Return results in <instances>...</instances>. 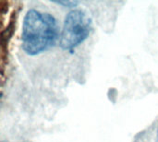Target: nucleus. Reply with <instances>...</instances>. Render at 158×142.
Wrapping results in <instances>:
<instances>
[{"instance_id":"3","label":"nucleus","mask_w":158,"mask_h":142,"mask_svg":"<svg viewBox=\"0 0 158 142\" xmlns=\"http://www.w3.org/2000/svg\"><path fill=\"white\" fill-rule=\"evenodd\" d=\"M54 4H56L58 6H62L64 7H68V8H70L71 9H74V8H77V6H79L80 2L78 1H69V0H64V1H55L53 2Z\"/></svg>"},{"instance_id":"1","label":"nucleus","mask_w":158,"mask_h":142,"mask_svg":"<svg viewBox=\"0 0 158 142\" xmlns=\"http://www.w3.org/2000/svg\"><path fill=\"white\" fill-rule=\"evenodd\" d=\"M60 30L56 18L49 12L29 9L21 28V48L30 56L39 55L53 48L59 40Z\"/></svg>"},{"instance_id":"5","label":"nucleus","mask_w":158,"mask_h":142,"mask_svg":"<svg viewBox=\"0 0 158 142\" xmlns=\"http://www.w3.org/2000/svg\"><path fill=\"white\" fill-rule=\"evenodd\" d=\"M3 142H4V141H3Z\"/></svg>"},{"instance_id":"4","label":"nucleus","mask_w":158,"mask_h":142,"mask_svg":"<svg viewBox=\"0 0 158 142\" xmlns=\"http://www.w3.org/2000/svg\"><path fill=\"white\" fill-rule=\"evenodd\" d=\"M155 142H158V123H157V128H156V139H155Z\"/></svg>"},{"instance_id":"2","label":"nucleus","mask_w":158,"mask_h":142,"mask_svg":"<svg viewBox=\"0 0 158 142\" xmlns=\"http://www.w3.org/2000/svg\"><path fill=\"white\" fill-rule=\"evenodd\" d=\"M93 20L89 14L81 8H74L66 15L60 30L59 45L62 50L73 53L90 36Z\"/></svg>"}]
</instances>
